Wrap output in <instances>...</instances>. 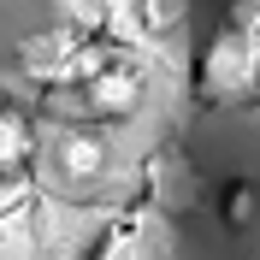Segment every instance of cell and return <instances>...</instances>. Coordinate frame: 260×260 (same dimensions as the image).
I'll return each instance as SVG.
<instances>
[{
	"mask_svg": "<svg viewBox=\"0 0 260 260\" xmlns=\"http://www.w3.org/2000/svg\"><path fill=\"white\" fill-rule=\"evenodd\" d=\"M254 83H260V42L243 36L237 24H219L213 42L201 48V65H195L201 107H237L254 95Z\"/></svg>",
	"mask_w": 260,
	"mask_h": 260,
	"instance_id": "obj_1",
	"label": "cell"
},
{
	"mask_svg": "<svg viewBox=\"0 0 260 260\" xmlns=\"http://www.w3.org/2000/svg\"><path fill=\"white\" fill-rule=\"evenodd\" d=\"M142 89H148L142 65H136L124 48H118V53H113V65H107L101 77H89L83 89H59L53 101H71L83 118H130L136 107H142Z\"/></svg>",
	"mask_w": 260,
	"mask_h": 260,
	"instance_id": "obj_2",
	"label": "cell"
},
{
	"mask_svg": "<svg viewBox=\"0 0 260 260\" xmlns=\"http://www.w3.org/2000/svg\"><path fill=\"white\" fill-rule=\"evenodd\" d=\"M42 154V130H36L30 113H18L0 101V178H24Z\"/></svg>",
	"mask_w": 260,
	"mask_h": 260,
	"instance_id": "obj_3",
	"label": "cell"
},
{
	"mask_svg": "<svg viewBox=\"0 0 260 260\" xmlns=\"http://www.w3.org/2000/svg\"><path fill=\"white\" fill-rule=\"evenodd\" d=\"M89 260H160V243H154L148 219L124 213V219H113V225L101 231V243H95Z\"/></svg>",
	"mask_w": 260,
	"mask_h": 260,
	"instance_id": "obj_4",
	"label": "cell"
},
{
	"mask_svg": "<svg viewBox=\"0 0 260 260\" xmlns=\"http://www.w3.org/2000/svg\"><path fill=\"white\" fill-rule=\"evenodd\" d=\"M59 160H65V172L71 178H95L101 166H107V148H101V136L89 124H71L59 136Z\"/></svg>",
	"mask_w": 260,
	"mask_h": 260,
	"instance_id": "obj_5",
	"label": "cell"
},
{
	"mask_svg": "<svg viewBox=\"0 0 260 260\" xmlns=\"http://www.w3.org/2000/svg\"><path fill=\"white\" fill-rule=\"evenodd\" d=\"M254 213H260V195L248 178H231L225 189H219V219H225L231 231H248L254 225Z\"/></svg>",
	"mask_w": 260,
	"mask_h": 260,
	"instance_id": "obj_6",
	"label": "cell"
},
{
	"mask_svg": "<svg viewBox=\"0 0 260 260\" xmlns=\"http://www.w3.org/2000/svg\"><path fill=\"white\" fill-rule=\"evenodd\" d=\"M136 12H142V24L154 36H172L178 18H183V0H136Z\"/></svg>",
	"mask_w": 260,
	"mask_h": 260,
	"instance_id": "obj_7",
	"label": "cell"
},
{
	"mask_svg": "<svg viewBox=\"0 0 260 260\" xmlns=\"http://www.w3.org/2000/svg\"><path fill=\"white\" fill-rule=\"evenodd\" d=\"M225 24H237L243 36H254V42H260V0H231Z\"/></svg>",
	"mask_w": 260,
	"mask_h": 260,
	"instance_id": "obj_8",
	"label": "cell"
},
{
	"mask_svg": "<svg viewBox=\"0 0 260 260\" xmlns=\"http://www.w3.org/2000/svg\"><path fill=\"white\" fill-rule=\"evenodd\" d=\"M24 201V178H0V213Z\"/></svg>",
	"mask_w": 260,
	"mask_h": 260,
	"instance_id": "obj_9",
	"label": "cell"
}]
</instances>
